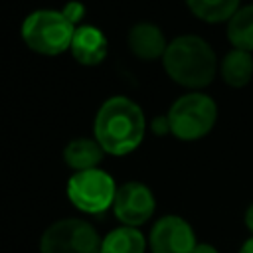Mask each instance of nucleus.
<instances>
[{
  "label": "nucleus",
  "mask_w": 253,
  "mask_h": 253,
  "mask_svg": "<svg viewBox=\"0 0 253 253\" xmlns=\"http://www.w3.org/2000/svg\"><path fill=\"white\" fill-rule=\"evenodd\" d=\"M156 202L152 190L142 182H126L117 188L113 211L119 221L128 227L142 225L154 213Z\"/></svg>",
  "instance_id": "obj_7"
},
{
  "label": "nucleus",
  "mask_w": 253,
  "mask_h": 253,
  "mask_svg": "<svg viewBox=\"0 0 253 253\" xmlns=\"http://www.w3.org/2000/svg\"><path fill=\"white\" fill-rule=\"evenodd\" d=\"M150 128L154 134H168L170 132V121H168V115H160V117H154L152 123H150Z\"/></svg>",
  "instance_id": "obj_17"
},
{
  "label": "nucleus",
  "mask_w": 253,
  "mask_h": 253,
  "mask_svg": "<svg viewBox=\"0 0 253 253\" xmlns=\"http://www.w3.org/2000/svg\"><path fill=\"white\" fill-rule=\"evenodd\" d=\"M219 73L225 85L241 89L253 79V53L243 49H229L219 61Z\"/></svg>",
  "instance_id": "obj_12"
},
{
  "label": "nucleus",
  "mask_w": 253,
  "mask_h": 253,
  "mask_svg": "<svg viewBox=\"0 0 253 253\" xmlns=\"http://www.w3.org/2000/svg\"><path fill=\"white\" fill-rule=\"evenodd\" d=\"M69 51L77 63L91 67V65H99L107 57L109 42H107V36L97 26L81 24L75 28Z\"/></svg>",
  "instance_id": "obj_9"
},
{
  "label": "nucleus",
  "mask_w": 253,
  "mask_h": 253,
  "mask_svg": "<svg viewBox=\"0 0 253 253\" xmlns=\"http://www.w3.org/2000/svg\"><path fill=\"white\" fill-rule=\"evenodd\" d=\"M146 239L136 227H117L101 241V253H144Z\"/></svg>",
  "instance_id": "obj_13"
},
{
  "label": "nucleus",
  "mask_w": 253,
  "mask_h": 253,
  "mask_svg": "<svg viewBox=\"0 0 253 253\" xmlns=\"http://www.w3.org/2000/svg\"><path fill=\"white\" fill-rule=\"evenodd\" d=\"M245 225H247V229H249L251 235H253V204L245 210Z\"/></svg>",
  "instance_id": "obj_19"
},
{
  "label": "nucleus",
  "mask_w": 253,
  "mask_h": 253,
  "mask_svg": "<svg viewBox=\"0 0 253 253\" xmlns=\"http://www.w3.org/2000/svg\"><path fill=\"white\" fill-rule=\"evenodd\" d=\"M196 245L192 225L180 215L160 217L150 231L152 253H192Z\"/></svg>",
  "instance_id": "obj_8"
},
{
  "label": "nucleus",
  "mask_w": 253,
  "mask_h": 253,
  "mask_svg": "<svg viewBox=\"0 0 253 253\" xmlns=\"http://www.w3.org/2000/svg\"><path fill=\"white\" fill-rule=\"evenodd\" d=\"M117 186L111 174L101 168L75 172L67 180L69 202L85 213H101L113 206Z\"/></svg>",
  "instance_id": "obj_6"
},
{
  "label": "nucleus",
  "mask_w": 253,
  "mask_h": 253,
  "mask_svg": "<svg viewBox=\"0 0 253 253\" xmlns=\"http://www.w3.org/2000/svg\"><path fill=\"white\" fill-rule=\"evenodd\" d=\"M166 115L170 121V134L180 140H198L215 126L217 105L202 91H188L170 105Z\"/></svg>",
  "instance_id": "obj_4"
},
{
  "label": "nucleus",
  "mask_w": 253,
  "mask_h": 253,
  "mask_svg": "<svg viewBox=\"0 0 253 253\" xmlns=\"http://www.w3.org/2000/svg\"><path fill=\"white\" fill-rule=\"evenodd\" d=\"M101 237L91 223L67 217L51 223L40 241L42 253H101Z\"/></svg>",
  "instance_id": "obj_5"
},
{
  "label": "nucleus",
  "mask_w": 253,
  "mask_h": 253,
  "mask_svg": "<svg viewBox=\"0 0 253 253\" xmlns=\"http://www.w3.org/2000/svg\"><path fill=\"white\" fill-rule=\"evenodd\" d=\"M241 0H186L190 12L208 24L229 22V18L241 8Z\"/></svg>",
  "instance_id": "obj_15"
},
{
  "label": "nucleus",
  "mask_w": 253,
  "mask_h": 253,
  "mask_svg": "<svg viewBox=\"0 0 253 253\" xmlns=\"http://www.w3.org/2000/svg\"><path fill=\"white\" fill-rule=\"evenodd\" d=\"M162 65L174 83L190 91L208 87L219 69L213 47L204 38L194 34L178 36L168 42L162 55Z\"/></svg>",
  "instance_id": "obj_2"
},
{
  "label": "nucleus",
  "mask_w": 253,
  "mask_h": 253,
  "mask_svg": "<svg viewBox=\"0 0 253 253\" xmlns=\"http://www.w3.org/2000/svg\"><path fill=\"white\" fill-rule=\"evenodd\" d=\"M105 154L107 152L103 150V146L95 138H85V136L69 140L67 146L63 148V160L75 172L97 168Z\"/></svg>",
  "instance_id": "obj_11"
},
{
  "label": "nucleus",
  "mask_w": 253,
  "mask_h": 253,
  "mask_svg": "<svg viewBox=\"0 0 253 253\" xmlns=\"http://www.w3.org/2000/svg\"><path fill=\"white\" fill-rule=\"evenodd\" d=\"M95 140L107 154L125 156L138 148L146 132V119L138 103L128 97H109L93 121Z\"/></svg>",
  "instance_id": "obj_1"
},
{
  "label": "nucleus",
  "mask_w": 253,
  "mask_h": 253,
  "mask_svg": "<svg viewBox=\"0 0 253 253\" xmlns=\"http://www.w3.org/2000/svg\"><path fill=\"white\" fill-rule=\"evenodd\" d=\"M239 253H253V235H251L249 239H245V241H243V245H241Z\"/></svg>",
  "instance_id": "obj_20"
},
{
  "label": "nucleus",
  "mask_w": 253,
  "mask_h": 253,
  "mask_svg": "<svg viewBox=\"0 0 253 253\" xmlns=\"http://www.w3.org/2000/svg\"><path fill=\"white\" fill-rule=\"evenodd\" d=\"M75 26L61 10H34L22 22L24 43L42 55H59L71 47Z\"/></svg>",
  "instance_id": "obj_3"
},
{
  "label": "nucleus",
  "mask_w": 253,
  "mask_h": 253,
  "mask_svg": "<svg viewBox=\"0 0 253 253\" xmlns=\"http://www.w3.org/2000/svg\"><path fill=\"white\" fill-rule=\"evenodd\" d=\"M192 253H217V249L213 245H210V243H198Z\"/></svg>",
  "instance_id": "obj_18"
},
{
  "label": "nucleus",
  "mask_w": 253,
  "mask_h": 253,
  "mask_svg": "<svg viewBox=\"0 0 253 253\" xmlns=\"http://www.w3.org/2000/svg\"><path fill=\"white\" fill-rule=\"evenodd\" d=\"M126 43H128V49L138 59H146V61H152V59H158V57L162 59V55L168 47V42H166L162 30L152 22L134 24L128 30Z\"/></svg>",
  "instance_id": "obj_10"
},
{
  "label": "nucleus",
  "mask_w": 253,
  "mask_h": 253,
  "mask_svg": "<svg viewBox=\"0 0 253 253\" xmlns=\"http://www.w3.org/2000/svg\"><path fill=\"white\" fill-rule=\"evenodd\" d=\"M227 40L235 49L253 53V4L241 6L227 22Z\"/></svg>",
  "instance_id": "obj_14"
},
{
  "label": "nucleus",
  "mask_w": 253,
  "mask_h": 253,
  "mask_svg": "<svg viewBox=\"0 0 253 253\" xmlns=\"http://www.w3.org/2000/svg\"><path fill=\"white\" fill-rule=\"evenodd\" d=\"M61 12L67 16V20L77 28V26H81L79 22L83 20V16H85V6L79 2V0H69L63 8H61Z\"/></svg>",
  "instance_id": "obj_16"
}]
</instances>
